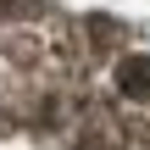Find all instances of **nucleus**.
Returning <instances> with one entry per match:
<instances>
[{
	"instance_id": "nucleus-4",
	"label": "nucleus",
	"mask_w": 150,
	"mask_h": 150,
	"mask_svg": "<svg viewBox=\"0 0 150 150\" xmlns=\"http://www.w3.org/2000/svg\"><path fill=\"white\" fill-rule=\"evenodd\" d=\"M72 150H117V145H111V139H100V134H89V139H78Z\"/></svg>"
},
{
	"instance_id": "nucleus-2",
	"label": "nucleus",
	"mask_w": 150,
	"mask_h": 150,
	"mask_svg": "<svg viewBox=\"0 0 150 150\" xmlns=\"http://www.w3.org/2000/svg\"><path fill=\"white\" fill-rule=\"evenodd\" d=\"M89 33H95V45H117V39H122V28H117L111 17H89Z\"/></svg>"
},
{
	"instance_id": "nucleus-3",
	"label": "nucleus",
	"mask_w": 150,
	"mask_h": 150,
	"mask_svg": "<svg viewBox=\"0 0 150 150\" xmlns=\"http://www.w3.org/2000/svg\"><path fill=\"white\" fill-rule=\"evenodd\" d=\"M39 6H45V0H0V17H6V22H17V17H33Z\"/></svg>"
},
{
	"instance_id": "nucleus-1",
	"label": "nucleus",
	"mask_w": 150,
	"mask_h": 150,
	"mask_svg": "<svg viewBox=\"0 0 150 150\" xmlns=\"http://www.w3.org/2000/svg\"><path fill=\"white\" fill-rule=\"evenodd\" d=\"M117 89L128 100H150V56H122L117 61Z\"/></svg>"
}]
</instances>
